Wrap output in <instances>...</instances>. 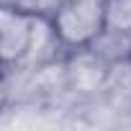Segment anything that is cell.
<instances>
[{"label": "cell", "instance_id": "obj_1", "mask_svg": "<svg viewBox=\"0 0 131 131\" xmlns=\"http://www.w3.org/2000/svg\"><path fill=\"white\" fill-rule=\"evenodd\" d=\"M105 5L108 0H62L51 21L59 44L70 49H88L103 31Z\"/></svg>", "mask_w": 131, "mask_h": 131}, {"label": "cell", "instance_id": "obj_2", "mask_svg": "<svg viewBox=\"0 0 131 131\" xmlns=\"http://www.w3.org/2000/svg\"><path fill=\"white\" fill-rule=\"evenodd\" d=\"M31 23L34 18L18 10L0 8V64H18L23 59L31 39Z\"/></svg>", "mask_w": 131, "mask_h": 131}]
</instances>
